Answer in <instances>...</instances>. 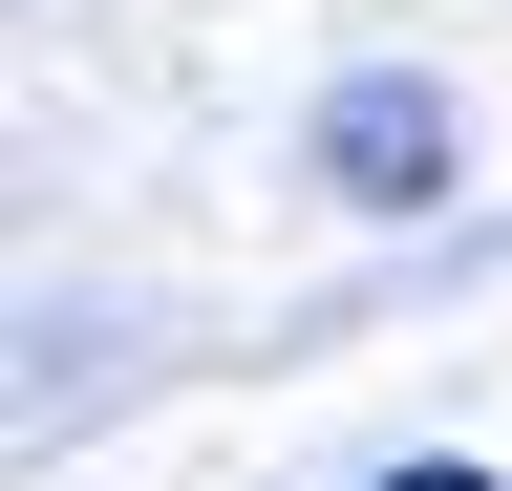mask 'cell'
<instances>
[{"instance_id":"6da1fadb","label":"cell","mask_w":512,"mask_h":491,"mask_svg":"<svg viewBox=\"0 0 512 491\" xmlns=\"http://www.w3.org/2000/svg\"><path fill=\"white\" fill-rule=\"evenodd\" d=\"M320 193H363V214H427V193H448V86H406V65L320 86Z\"/></svg>"},{"instance_id":"7a4b0ae2","label":"cell","mask_w":512,"mask_h":491,"mask_svg":"<svg viewBox=\"0 0 512 491\" xmlns=\"http://www.w3.org/2000/svg\"><path fill=\"white\" fill-rule=\"evenodd\" d=\"M363 491H512V470H470V449H427V470H363Z\"/></svg>"}]
</instances>
